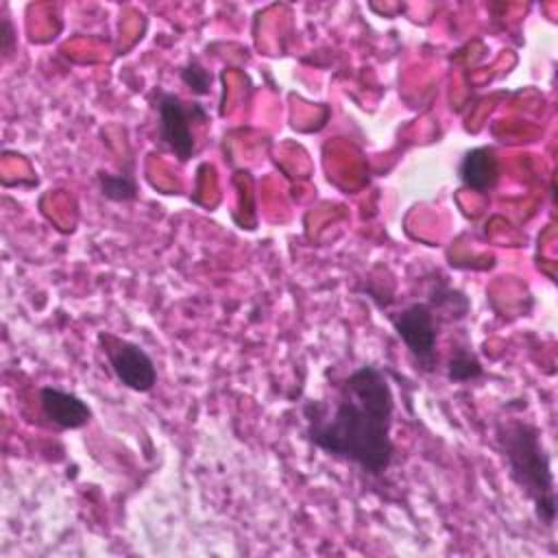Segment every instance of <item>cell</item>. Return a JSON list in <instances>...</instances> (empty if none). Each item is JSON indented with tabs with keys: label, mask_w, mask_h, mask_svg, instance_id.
I'll list each match as a JSON object with an SVG mask.
<instances>
[{
	"label": "cell",
	"mask_w": 558,
	"mask_h": 558,
	"mask_svg": "<svg viewBox=\"0 0 558 558\" xmlns=\"http://www.w3.org/2000/svg\"><path fill=\"white\" fill-rule=\"evenodd\" d=\"M307 440L333 456L360 466L368 475H381L395 458L390 436L395 395L386 373L373 364L349 373L338 386L333 410L320 401L303 405Z\"/></svg>",
	"instance_id": "obj_1"
},
{
	"label": "cell",
	"mask_w": 558,
	"mask_h": 558,
	"mask_svg": "<svg viewBox=\"0 0 558 558\" xmlns=\"http://www.w3.org/2000/svg\"><path fill=\"white\" fill-rule=\"evenodd\" d=\"M536 425L521 418L501 421L495 429V442L506 460L508 477L532 501L536 519L551 527L556 521V488L551 458Z\"/></svg>",
	"instance_id": "obj_2"
},
{
	"label": "cell",
	"mask_w": 558,
	"mask_h": 558,
	"mask_svg": "<svg viewBox=\"0 0 558 558\" xmlns=\"http://www.w3.org/2000/svg\"><path fill=\"white\" fill-rule=\"evenodd\" d=\"M157 140L185 163L196 153V126L207 124L209 113L198 100H183L172 92H157Z\"/></svg>",
	"instance_id": "obj_3"
},
{
	"label": "cell",
	"mask_w": 558,
	"mask_h": 558,
	"mask_svg": "<svg viewBox=\"0 0 558 558\" xmlns=\"http://www.w3.org/2000/svg\"><path fill=\"white\" fill-rule=\"evenodd\" d=\"M395 333L405 344L416 368H436V344H438V318L427 303H410L401 312L390 314Z\"/></svg>",
	"instance_id": "obj_4"
},
{
	"label": "cell",
	"mask_w": 558,
	"mask_h": 558,
	"mask_svg": "<svg viewBox=\"0 0 558 558\" xmlns=\"http://www.w3.org/2000/svg\"><path fill=\"white\" fill-rule=\"evenodd\" d=\"M98 344L107 355L109 368L116 379L135 392H150L157 384V368L153 357L133 340L120 338L116 333L100 331Z\"/></svg>",
	"instance_id": "obj_5"
},
{
	"label": "cell",
	"mask_w": 558,
	"mask_h": 558,
	"mask_svg": "<svg viewBox=\"0 0 558 558\" xmlns=\"http://www.w3.org/2000/svg\"><path fill=\"white\" fill-rule=\"evenodd\" d=\"M39 405L44 416L59 429H81L92 421V408L78 395L54 386L39 390Z\"/></svg>",
	"instance_id": "obj_6"
},
{
	"label": "cell",
	"mask_w": 558,
	"mask_h": 558,
	"mask_svg": "<svg viewBox=\"0 0 558 558\" xmlns=\"http://www.w3.org/2000/svg\"><path fill=\"white\" fill-rule=\"evenodd\" d=\"M458 179L464 187L488 192L499 181V157L493 146H475L466 150L458 163Z\"/></svg>",
	"instance_id": "obj_7"
},
{
	"label": "cell",
	"mask_w": 558,
	"mask_h": 558,
	"mask_svg": "<svg viewBox=\"0 0 558 558\" xmlns=\"http://www.w3.org/2000/svg\"><path fill=\"white\" fill-rule=\"evenodd\" d=\"M427 305L434 310L438 320H462L471 307L464 292L449 288L445 281L432 288Z\"/></svg>",
	"instance_id": "obj_8"
},
{
	"label": "cell",
	"mask_w": 558,
	"mask_h": 558,
	"mask_svg": "<svg viewBox=\"0 0 558 558\" xmlns=\"http://www.w3.org/2000/svg\"><path fill=\"white\" fill-rule=\"evenodd\" d=\"M445 371H447V379L456 384H466L484 377V366L469 347L451 349Z\"/></svg>",
	"instance_id": "obj_9"
},
{
	"label": "cell",
	"mask_w": 558,
	"mask_h": 558,
	"mask_svg": "<svg viewBox=\"0 0 558 558\" xmlns=\"http://www.w3.org/2000/svg\"><path fill=\"white\" fill-rule=\"evenodd\" d=\"M96 179H98L100 194L111 203H131L140 194L137 181L131 172H118V174L98 172Z\"/></svg>",
	"instance_id": "obj_10"
},
{
	"label": "cell",
	"mask_w": 558,
	"mask_h": 558,
	"mask_svg": "<svg viewBox=\"0 0 558 558\" xmlns=\"http://www.w3.org/2000/svg\"><path fill=\"white\" fill-rule=\"evenodd\" d=\"M179 78L183 81V85L194 94V96H207L211 89V72L198 61V59H187L185 65H181L179 70Z\"/></svg>",
	"instance_id": "obj_11"
},
{
	"label": "cell",
	"mask_w": 558,
	"mask_h": 558,
	"mask_svg": "<svg viewBox=\"0 0 558 558\" xmlns=\"http://www.w3.org/2000/svg\"><path fill=\"white\" fill-rule=\"evenodd\" d=\"M17 50V31L11 22V17L7 15V11L0 17V54L2 61H9Z\"/></svg>",
	"instance_id": "obj_12"
}]
</instances>
